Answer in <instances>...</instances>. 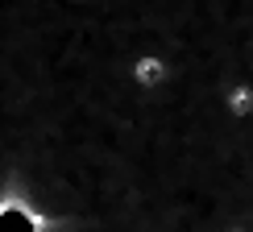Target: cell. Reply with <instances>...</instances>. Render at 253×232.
Wrapping results in <instances>:
<instances>
[{
  "label": "cell",
  "instance_id": "6da1fadb",
  "mask_svg": "<svg viewBox=\"0 0 253 232\" xmlns=\"http://www.w3.org/2000/svg\"><path fill=\"white\" fill-rule=\"evenodd\" d=\"M137 79H141V83H158V79H162V62H158V58H141V62H137Z\"/></svg>",
  "mask_w": 253,
  "mask_h": 232
}]
</instances>
